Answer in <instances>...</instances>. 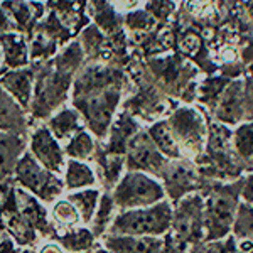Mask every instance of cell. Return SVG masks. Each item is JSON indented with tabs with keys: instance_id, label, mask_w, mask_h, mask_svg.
<instances>
[{
	"instance_id": "obj_1",
	"label": "cell",
	"mask_w": 253,
	"mask_h": 253,
	"mask_svg": "<svg viewBox=\"0 0 253 253\" xmlns=\"http://www.w3.org/2000/svg\"><path fill=\"white\" fill-rule=\"evenodd\" d=\"M122 100V75L95 63L80 69L73 84L71 103L83 115L96 140H105Z\"/></svg>"
},
{
	"instance_id": "obj_2",
	"label": "cell",
	"mask_w": 253,
	"mask_h": 253,
	"mask_svg": "<svg viewBox=\"0 0 253 253\" xmlns=\"http://www.w3.org/2000/svg\"><path fill=\"white\" fill-rule=\"evenodd\" d=\"M84 52L78 41L66 44L54 58L39 64H31L36 73L34 98L29 110L31 128L44 124L58 110L66 107L69 91H73L76 75L83 68Z\"/></svg>"
},
{
	"instance_id": "obj_3",
	"label": "cell",
	"mask_w": 253,
	"mask_h": 253,
	"mask_svg": "<svg viewBox=\"0 0 253 253\" xmlns=\"http://www.w3.org/2000/svg\"><path fill=\"white\" fill-rule=\"evenodd\" d=\"M172 210L169 203L128 210L117 213L107 233L126 236H157L166 233L172 223Z\"/></svg>"
},
{
	"instance_id": "obj_4",
	"label": "cell",
	"mask_w": 253,
	"mask_h": 253,
	"mask_svg": "<svg viewBox=\"0 0 253 253\" xmlns=\"http://www.w3.org/2000/svg\"><path fill=\"white\" fill-rule=\"evenodd\" d=\"M14 184L22 187L24 191L31 193L32 196L44 203L46 206H51L63 196H66L63 175H58L51 170L44 169L42 166L31 156L29 150L24 152L17 162L14 172Z\"/></svg>"
},
{
	"instance_id": "obj_5",
	"label": "cell",
	"mask_w": 253,
	"mask_h": 253,
	"mask_svg": "<svg viewBox=\"0 0 253 253\" xmlns=\"http://www.w3.org/2000/svg\"><path fill=\"white\" fill-rule=\"evenodd\" d=\"M118 211L138 210L164 199V189L157 179L145 172H125L112 191Z\"/></svg>"
},
{
	"instance_id": "obj_6",
	"label": "cell",
	"mask_w": 253,
	"mask_h": 253,
	"mask_svg": "<svg viewBox=\"0 0 253 253\" xmlns=\"http://www.w3.org/2000/svg\"><path fill=\"white\" fill-rule=\"evenodd\" d=\"M167 124L181 149L182 157L187 156L199 159L208 142V130L203 113L194 107L182 105L170 113Z\"/></svg>"
},
{
	"instance_id": "obj_7",
	"label": "cell",
	"mask_w": 253,
	"mask_h": 253,
	"mask_svg": "<svg viewBox=\"0 0 253 253\" xmlns=\"http://www.w3.org/2000/svg\"><path fill=\"white\" fill-rule=\"evenodd\" d=\"M27 150L44 169L63 175L66 169L68 157L64 154V147L51 133L46 124H38L31 128L27 137Z\"/></svg>"
},
{
	"instance_id": "obj_8",
	"label": "cell",
	"mask_w": 253,
	"mask_h": 253,
	"mask_svg": "<svg viewBox=\"0 0 253 253\" xmlns=\"http://www.w3.org/2000/svg\"><path fill=\"white\" fill-rule=\"evenodd\" d=\"M0 219H2L7 236H10L20 248H36L42 242L39 233L31 226V223L20 211L14 182L7 191L3 201L0 203Z\"/></svg>"
},
{
	"instance_id": "obj_9",
	"label": "cell",
	"mask_w": 253,
	"mask_h": 253,
	"mask_svg": "<svg viewBox=\"0 0 253 253\" xmlns=\"http://www.w3.org/2000/svg\"><path fill=\"white\" fill-rule=\"evenodd\" d=\"M166 161L161 150L157 149L149 133L138 132L130 140L125 154V169L126 172H145L159 175L164 172Z\"/></svg>"
},
{
	"instance_id": "obj_10",
	"label": "cell",
	"mask_w": 253,
	"mask_h": 253,
	"mask_svg": "<svg viewBox=\"0 0 253 253\" xmlns=\"http://www.w3.org/2000/svg\"><path fill=\"white\" fill-rule=\"evenodd\" d=\"M233 211H235V198L230 194L228 187L216 189L210 196L206 205V228H208V238H218L223 236L230 228L233 221Z\"/></svg>"
},
{
	"instance_id": "obj_11",
	"label": "cell",
	"mask_w": 253,
	"mask_h": 253,
	"mask_svg": "<svg viewBox=\"0 0 253 253\" xmlns=\"http://www.w3.org/2000/svg\"><path fill=\"white\" fill-rule=\"evenodd\" d=\"M15 196H17V203L22 214L31 223V226L39 233L41 240L58 238V230H56L54 223H52L47 206L44 203H41L36 196H32L19 186H15Z\"/></svg>"
},
{
	"instance_id": "obj_12",
	"label": "cell",
	"mask_w": 253,
	"mask_h": 253,
	"mask_svg": "<svg viewBox=\"0 0 253 253\" xmlns=\"http://www.w3.org/2000/svg\"><path fill=\"white\" fill-rule=\"evenodd\" d=\"M201 198L198 196H189L184 198L181 206L177 208L175 214H172V226L175 230V236L182 242H193L201 233Z\"/></svg>"
},
{
	"instance_id": "obj_13",
	"label": "cell",
	"mask_w": 253,
	"mask_h": 253,
	"mask_svg": "<svg viewBox=\"0 0 253 253\" xmlns=\"http://www.w3.org/2000/svg\"><path fill=\"white\" fill-rule=\"evenodd\" d=\"M214 117L223 125H240L245 120L243 80H233L226 84L214 107Z\"/></svg>"
},
{
	"instance_id": "obj_14",
	"label": "cell",
	"mask_w": 253,
	"mask_h": 253,
	"mask_svg": "<svg viewBox=\"0 0 253 253\" xmlns=\"http://www.w3.org/2000/svg\"><path fill=\"white\" fill-rule=\"evenodd\" d=\"M34 83L36 73L34 68H20V69H9L5 75L0 78V84L15 101L29 113L32 98H34Z\"/></svg>"
},
{
	"instance_id": "obj_15",
	"label": "cell",
	"mask_w": 253,
	"mask_h": 253,
	"mask_svg": "<svg viewBox=\"0 0 253 253\" xmlns=\"http://www.w3.org/2000/svg\"><path fill=\"white\" fill-rule=\"evenodd\" d=\"M3 10L9 14L19 34H31L44 17V5L36 0H2L0 3Z\"/></svg>"
},
{
	"instance_id": "obj_16",
	"label": "cell",
	"mask_w": 253,
	"mask_h": 253,
	"mask_svg": "<svg viewBox=\"0 0 253 253\" xmlns=\"http://www.w3.org/2000/svg\"><path fill=\"white\" fill-rule=\"evenodd\" d=\"M0 132L29 137L31 118L0 84Z\"/></svg>"
},
{
	"instance_id": "obj_17",
	"label": "cell",
	"mask_w": 253,
	"mask_h": 253,
	"mask_svg": "<svg viewBox=\"0 0 253 253\" xmlns=\"http://www.w3.org/2000/svg\"><path fill=\"white\" fill-rule=\"evenodd\" d=\"M27 150V137L0 132V184L14 179L15 167Z\"/></svg>"
},
{
	"instance_id": "obj_18",
	"label": "cell",
	"mask_w": 253,
	"mask_h": 253,
	"mask_svg": "<svg viewBox=\"0 0 253 253\" xmlns=\"http://www.w3.org/2000/svg\"><path fill=\"white\" fill-rule=\"evenodd\" d=\"M46 126L51 130V133L56 137V140L61 144H66L69 138H73L81 130H86L88 126L84 124L83 115L75 107H63L54 113L49 120L44 122Z\"/></svg>"
},
{
	"instance_id": "obj_19",
	"label": "cell",
	"mask_w": 253,
	"mask_h": 253,
	"mask_svg": "<svg viewBox=\"0 0 253 253\" xmlns=\"http://www.w3.org/2000/svg\"><path fill=\"white\" fill-rule=\"evenodd\" d=\"M103 248L110 253H161L162 242L156 236H126L110 235L103 236Z\"/></svg>"
},
{
	"instance_id": "obj_20",
	"label": "cell",
	"mask_w": 253,
	"mask_h": 253,
	"mask_svg": "<svg viewBox=\"0 0 253 253\" xmlns=\"http://www.w3.org/2000/svg\"><path fill=\"white\" fill-rule=\"evenodd\" d=\"M0 47H2L3 63L7 69H20L31 66L29 44L24 34L10 32V34L0 36Z\"/></svg>"
},
{
	"instance_id": "obj_21",
	"label": "cell",
	"mask_w": 253,
	"mask_h": 253,
	"mask_svg": "<svg viewBox=\"0 0 253 253\" xmlns=\"http://www.w3.org/2000/svg\"><path fill=\"white\" fill-rule=\"evenodd\" d=\"M63 179L66 193H75V191L88 189V187H96L98 184L93 166H89L88 162L75 161V159H68Z\"/></svg>"
},
{
	"instance_id": "obj_22",
	"label": "cell",
	"mask_w": 253,
	"mask_h": 253,
	"mask_svg": "<svg viewBox=\"0 0 253 253\" xmlns=\"http://www.w3.org/2000/svg\"><path fill=\"white\" fill-rule=\"evenodd\" d=\"M162 174L166 177L167 191H169L170 198H174V201H177V198L187 194L196 187L194 170L184 162H175Z\"/></svg>"
},
{
	"instance_id": "obj_23",
	"label": "cell",
	"mask_w": 253,
	"mask_h": 253,
	"mask_svg": "<svg viewBox=\"0 0 253 253\" xmlns=\"http://www.w3.org/2000/svg\"><path fill=\"white\" fill-rule=\"evenodd\" d=\"M66 253H91L96 245V236L88 226H78L71 230H64L58 233L56 238Z\"/></svg>"
},
{
	"instance_id": "obj_24",
	"label": "cell",
	"mask_w": 253,
	"mask_h": 253,
	"mask_svg": "<svg viewBox=\"0 0 253 253\" xmlns=\"http://www.w3.org/2000/svg\"><path fill=\"white\" fill-rule=\"evenodd\" d=\"M101 193L103 191L98 187H88V189L75 191V193H66V199L78 210L81 223L84 226H89V223H91L93 216L96 213L98 203H100Z\"/></svg>"
},
{
	"instance_id": "obj_25",
	"label": "cell",
	"mask_w": 253,
	"mask_h": 253,
	"mask_svg": "<svg viewBox=\"0 0 253 253\" xmlns=\"http://www.w3.org/2000/svg\"><path fill=\"white\" fill-rule=\"evenodd\" d=\"M63 147H64V154H66L68 159L88 162V161H91L93 156H95L98 140H96V137L86 128V130H81L80 133H76L73 138H69Z\"/></svg>"
},
{
	"instance_id": "obj_26",
	"label": "cell",
	"mask_w": 253,
	"mask_h": 253,
	"mask_svg": "<svg viewBox=\"0 0 253 253\" xmlns=\"http://www.w3.org/2000/svg\"><path fill=\"white\" fill-rule=\"evenodd\" d=\"M49 214H51V219L54 223L58 233L64 230H71V228L84 226L81 223V216L78 213V210L68 201L66 196H63V198L49 206Z\"/></svg>"
},
{
	"instance_id": "obj_27",
	"label": "cell",
	"mask_w": 253,
	"mask_h": 253,
	"mask_svg": "<svg viewBox=\"0 0 253 253\" xmlns=\"http://www.w3.org/2000/svg\"><path fill=\"white\" fill-rule=\"evenodd\" d=\"M117 205L113 201V196H112V191H103L101 193V198H100V203H98V208H96V213L93 216L91 219V226L89 230L95 233L96 238H103L107 235L110 224L115 219L117 213Z\"/></svg>"
},
{
	"instance_id": "obj_28",
	"label": "cell",
	"mask_w": 253,
	"mask_h": 253,
	"mask_svg": "<svg viewBox=\"0 0 253 253\" xmlns=\"http://www.w3.org/2000/svg\"><path fill=\"white\" fill-rule=\"evenodd\" d=\"M149 137L152 138V142L156 147L161 150V154L170 157V159H181V149H179L177 142L170 132V126L167 124V120H157L149 126Z\"/></svg>"
},
{
	"instance_id": "obj_29",
	"label": "cell",
	"mask_w": 253,
	"mask_h": 253,
	"mask_svg": "<svg viewBox=\"0 0 253 253\" xmlns=\"http://www.w3.org/2000/svg\"><path fill=\"white\" fill-rule=\"evenodd\" d=\"M233 149L242 161L253 159V122H242L233 132Z\"/></svg>"
},
{
	"instance_id": "obj_30",
	"label": "cell",
	"mask_w": 253,
	"mask_h": 253,
	"mask_svg": "<svg viewBox=\"0 0 253 253\" xmlns=\"http://www.w3.org/2000/svg\"><path fill=\"white\" fill-rule=\"evenodd\" d=\"M125 27L128 29V32H132L133 36L137 34H150L154 29L157 27V20L150 14L149 10H145L144 7L132 12H126L125 19H124Z\"/></svg>"
},
{
	"instance_id": "obj_31",
	"label": "cell",
	"mask_w": 253,
	"mask_h": 253,
	"mask_svg": "<svg viewBox=\"0 0 253 253\" xmlns=\"http://www.w3.org/2000/svg\"><path fill=\"white\" fill-rule=\"evenodd\" d=\"M235 231L240 238L253 242V208L243 205L238 210V218L235 223Z\"/></svg>"
},
{
	"instance_id": "obj_32",
	"label": "cell",
	"mask_w": 253,
	"mask_h": 253,
	"mask_svg": "<svg viewBox=\"0 0 253 253\" xmlns=\"http://www.w3.org/2000/svg\"><path fill=\"white\" fill-rule=\"evenodd\" d=\"M144 9L149 10L156 17L157 22H167L172 17L175 5L172 0H147Z\"/></svg>"
},
{
	"instance_id": "obj_33",
	"label": "cell",
	"mask_w": 253,
	"mask_h": 253,
	"mask_svg": "<svg viewBox=\"0 0 253 253\" xmlns=\"http://www.w3.org/2000/svg\"><path fill=\"white\" fill-rule=\"evenodd\" d=\"M243 105L245 122H253V76L243 80Z\"/></svg>"
},
{
	"instance_id": "obj_34",
	"label": "cell",
	"mask_w": 253,
	"mask_h": 253,
	"mask_svg": "<svg viewBox=\"0 0 253 253\" xmlns=\"http://www.w3.org/2000/svg\"><path fill=\"white\" fill-rule=\"evenodd\" d=\"M199 46H201V39H199L198 34H193V32H187V34H184L179 39V47H181V51L186 52V54H194V52H198Z\"/></svg>"
},
{
	"instance_id": "obj_35",
	"label": "cell",
	"mask_w": 253,
	"mask_h": 253,
	"mask_svg": "<svg viewBox=\"0 0 253 253\" xmlns=\"http://www.w3.org/2000/svg\"><path fill=\"white\" fill-rule=\"evenodd\" d=\"M206 253H242V250L236 248L233 238H228V240H224V242L211 245L206 250Z\"/></svg>"
},
{
	"instance_id": "obj_36",
	"label": "cell",
	"mask_w": 253,
	"mask_h": 253,
	"mask_svg": "<svg viewBox=\"0 0 253 253\" xmlns=\"http://www.w3.org/2000/svg\"><path fill=\"white\" fill-rule=\"evenodd\" d=\"M113 3V7L118 10H126L132 12L137 9H142V5H145L147 0H110Z\"/></svg>"
},
{
	"instance_id": "obj_37",
	"label": "cell",
	"mask_w": 253,
	"mask_h": 253,
	"mask_svg": "<svg viewBox=\"0 0 253 253\" xmlns=\"http://www.w3.org/2000/svg\"><path fill=\"white\" fill-rule=\"evenodd\" d=\"M38 253H66L64 248L56 242V240H42L38 247H36Z\"/></svg>"
},
{
	"instance_id": "obj_38",
	"label": "cell",
	"mask_w": 253,
	"mask_h": 253,
	"mask_svg": "<svg viewBox=\"0 0 253 253\" xmlns=\"http://www.w3.org/2000/svg\"><path fill=\"white\" fill-rule=\"evenodd\" d=\"M10 32H15V26L9 17V14L0 7V36L10 34Z\"/></svg>"
},
{
	"instance_id": "obj_39",
	"label": "cell",
	"mask_w": 253,
	"mask_h": 253,
	"mask_svg": "<svg viewBox=\"0 0 253 253\" xmlns=\"http://www.w3.org/2000/svg\"><path fill=\"white\" fill-rule=\"evenodd\" d=\"M0 253H22V248H20L10 236H5V238L0 242Z\"/></svg>"
},
{
	"instance_id": "obj_40",
	"label": "cell",
	"mask_w": 253,
	"mask_h": 253,
	"mask_svg": "<svg viewBox=\"0 0 253 253\" xmlns=\"http://www.w3.org/2000/svg\"><path fill=\"white\" fill-rule=\"evenodd\" d=\"M243 198L247 199V201H253V175H250L247 181V184H245V189H243Z\"/></svg>"
},
{
	"instance_id": "obj_41",
	"label": "cell",
	"mask_w": 253,
	"mask_h": 253,
	"mask_svg": "<svg viewBox=\"0 0 253 253\" xmlns=\"http://www.w3.org/2000/svg\"><path fill=\"white\" fill-rule=\"evenodd\" d=\"M12 182H14V181L5 182V184H0V203L3 201V198H5V194H7V191H9V187L12 186Z\"/></svg>"
},
{
	"instance_id": "obj_42",
	"label": "cell",
	"mask_w": 253,
	"mask_h": 253,
	"mask_svg": "<svg viewBox=\"0 0 253 253\" xmlns=\"http://www.w3.org/2000/svg\"><path fill=\"white\" fill-rule=\"evenodd\" d=\"M9 69L5 68V63H3V54H2V47H0V78H2Z\"/></svg>"
},
{
	"instance_id": "obj_43",
	"label": "cell",
	"mask_w": 253,
	"mask_h": 253,
	"mask_svg": "<svg viewBox=\"0 0 253 253\" xmlns=\"http://www.w3.org/2000/svg\"><path fill=\"white\" fill-rule=\"evenodd\" d=\"M7 236V233H5V228H3V224H2V219H0V242H2L3 238Z\"/></svg>"
},
{
	"instance_id": "obj_44",
	"label": "cell",
	"mask_w": 253,
	"mask_h": 253,
	"mask_svg": "<svg viewBox=\"0 0 253 253\" xmlns=\"http://www.w3.org/2000/svg\"><path fill=\"white\" fill-rule=\"evenodd\" d=\"M22 253H38L36 248H22Z\"/></svg>"
},
{
	"instance_id": "obj_45",
	"label": "cell",
	"mask_w": 253,
	"mask_h": 253,
	"mask_svg": "<svg viewBox=\"0 0 253 253\" xmlns=\"http://www.w3.org/2000/svg\"><path fill=\"white\" fill-rule=\"evenodd\" d=\"M252 47H253V39H252Z\"/></svg>"
},
{
	"instance_id": "obj_46",
	"label": "cell",
	"mask_w": 253,
	"mask_h": 253,
	"mask_svg": "<svg viewBox=\"0 0 253 253\" xmlns=\"http://www.w3.org/2000/svg\"><path fill=\"white\" fill-rule=\"evenodd\" d=\"M250 253H253V248H252V252H250Z\"/></svg>"
},
{
	"instance_id": "obj_47",
	"label": "cell",
	"mask_w": 253,
	"mask_h": 253,
	"mask_svg": "<svg viewBox=\"0 0 253 253\" xmlns=\"http://www.w3.org/2000/svg\"><path fill=\"white\" fill-rule=\"evenodd\" d=\"M36 2H38V0H36Z\"/></svg>"
}]
</instances>
